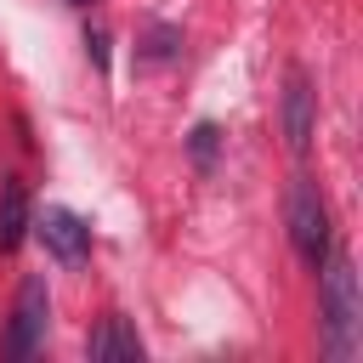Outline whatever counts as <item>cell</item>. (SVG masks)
Here are the masks:
<instances>
[{
  "instance_id": "cell-6",
  "label": "cell",
  "mask_w": 363,
  "mask_h": 363,
  "mask_svg": "<svg viewBox=\"0 0 363 363\" xmlns=\"http://www.w3.org/2000/svg\"><path fill=\"white\" fill-rule=\"evenodd\" d=\"M85 352H91L96 363H142V357H147V346H142V335H136V323H130L125 312H108V318L85 335Z\"/></svg>"
},
{
  "instance_id": "cell-4",
  "label": "cell",
  "mask_w": 363,
  "mask_h": 363,
  "mask_svg": "<svg viewBox=\"0 0 363 363\" xmlns=\"http://www.w3.org/2000/svg\"><path fill=\"white\" fill-rule=\"evenodd\" d=\"M278 130H284V142H289L295 159L312 153V136H318V91H312V74H306V68H289V74H284Z\"/></svg>"
},
{
  "instance_id": "cell-3",
  "label": "cell",
  "mask_w": 363,
  "mask_h": 363,
  "mask_svg": "<svg viewBox=\"0 0 363 363\" xmlns=\"http://www.w3.org/2000/svg\"><path fill=\"white\" fill-rule=\"evenodd\" d=\"M45 329H51V289L40 272H28L17 284V301H11V318H6V335H0V357L23 363L45 346Z\"/></svg>"
},
{
  "instance_id": "cell-8",
  "label": "cell",
  "mask_w": 363,
  "mask_h": 363,
  "mask_svg": "<svg viewBox=\"0 0 363 363\" xmlns=\"http://www.w3.org/2000/svg\"><path fill=\"white\" fill-rule=\"evenodd\" d=\"M182 57V28L176 23H153L142 40H136V62H147V68H164V62H176Z\"/></svg>"
},
{
  "instance_id": "cell-9",
  "label": "cell",
  "mask_w": 363,
  "mask_h": 363,
  "mask_svg": "<svg viewBox=\"0 0 363 363\" xmlns=\"http://www.w3.org/2000/svg\"><path fill=\"white\" fill-rule=\"evenodd\" d=\"M187 153H193V170H199V176H210V170H216V153H221V125L199 119V125L187 130Z\"/></svg>"
},
{
  "instance_id": "cell-5",
  "label": "cell",
  "mask_w": 363,
  "mask_h": 363,
  "mask_svg": "<svg viewBox=\"0 0 363 363\" xmlns=\"http://www.w3.org/2000/svg\"><path fill=\"white\" fill-rule=\"evenodd\" d=\"M28 233H34V238L45 244V255L62 261V267H85V261H91V227H85V216H74V210H62V204L34 210Z\"/></svg>"
},
{
  "instance_id": "cell-11",
  "label": "cell",
  "mask_w": 363,
  "mask_h": 363,
  "mask_svg": "<svg viewBox=\"0 0 363 363\" xmlns=\"http://www.w3.org/2000/svg\"><path fill=\"white\" fill-rule=\"evenodd\" d=\"M68 6H96V0H68Z\"/></svg>"
},
{
  "instance_id": "cell-7",
  "label": "cell",
  "mask_w": 363,
  "mask_h": 363,
  "mask_svg": "<svg viewBox=\"0 0 363 363\" xmlns=\"http://www.w3.org/2000/svg\"><path fill=\"white\" fill-rule=\"evenodd\" d=\"M28 221H34L28 187H23L17 176H0V255H11V250L28 238Z\"/></svg>"
},
{
  "instance_id": "cell-1",
  "label": "cell",
  "mask_w": 363,
  "mask_h": 363,
  "mask_svg": "<svg viewBox=\"0 0 363 363\" xmlns=\"http://www.w3.org/2000/svg\"><path fill=\"white\" fill-rule=\"evenodd\" d=\"M318 335L329 363H352L363 352V289L346 250H329L318 267Z\"/></svg>"
},
{
  "instance_id": "cell-2",
  "label": "cell",
  "mask_w": 363,
  "mask_h": 363,
  "mask_svg": "<svg viewBox=\"0 0 363 363\" xmlns=\"http://www.w3.org/2000/svg\"><path fill=\"white\" fill-rule=\"evenodd\" d=\"M284 221H289L295 255L318 272L323 255L335 250V227H329V199H323V187H318L306 170H295V182H289V193H284Z\"/></svg>"
},
{
  "instance_id": "cell-10",
  "label": "cell",
  "mask_w": 363,
  "mask_h": 363,
  "mask_svg": "<svg viewBox=\"0 0 363 363\" xmlns=\"http://www.w3.org/2000/svg\"><path fill=\"white\" fill-rule=\"evenodd\" d=\"M85 51H91L96 68H108V34H102V28H85Z\"/></svg>"
}]
</instances>
